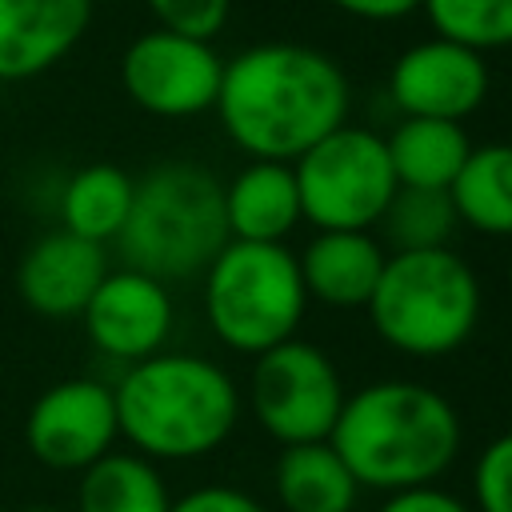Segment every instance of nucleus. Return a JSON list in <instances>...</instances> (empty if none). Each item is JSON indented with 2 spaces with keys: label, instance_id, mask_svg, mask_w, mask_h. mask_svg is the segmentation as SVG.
Returning a JSON list of instances; mask_svg holds the SVG:
<instances>
[{
  "label": "nucleus",
  "instance_id": "nucleus-13",
  "mask_svg": "<svg viewBox=\"0 0 512 512\" xmlns=\"http://www.w3.org/2000/svg\"><path fill=\"white\" fill-rule=\"evenodd\" d=\"M108 252L76 232H44L32 240L16 264V292L28 312L44 320H80L84 304L108 276Z\"/></svg>",
  "mask_w": 512,
  "mask_h": 512
},
{
  "label": "nucleus",
  "instance_id": "nucleus-24",
  "mask_svg": "<svg viewBox=\"0 0 512 512\" xmlns=\"http://www.w3.org/2000/svg\"><path fill=\"white\" fill-rule=\"evenodd\" d=\"M472 508L512 512V432L492 436L472 468Z\"/></svg>",
  "mask_w": 512,
  "mask_h": 512
},
{
  "label": "nucleus",
  "instance_id": "nucleus-17",
  "mask_svg": "<svg viewBox=\"0 0 512 512\" xmlns=\"http://www.w3.org/2000/svg\"><path fill=\"white\" fill-rule=\"evenodd\" d=\"M272 492L284 512H352L360 484L328 440L288 444L272 464Z\"/></svg>",
  "mask_w": 512,
  "mask_h": 512
},
{
  "label": "nucleus",
  "instance_id": "nucleus-16",
  "mask_svg": "<svg viewBox=\"0 0 512 512\" xmlns=\"http://www.w3.org/2000/svg\"><path fill=\"white\" fill-rule=\"evenodd\" d=\"M300 220L296 176L284 160H248L224 184V224L232 240L284 244Z\"/></svg>",
  "mask_w": 512,
  "mask_h": 512
},
{
  "label": "nucleus",
  "instance_id": "nucleus-7",
  "mask_svg": "<svg viewBox=\"0 0 512 512\" xmlns=\"http://www.w3.org/2000/svg\"><path fill=\"white\" fill-rule=\"evenodd\" d=\"M300 212L320 228H360L372 232L392 200L396 172L384 148V136L360 124H340L308 152L292 160Z\"/></svg>",
  "mask_w": 512,
  "mask_h": 512
},
{
  "label": "nucleus",
  "instance_id": "nucleus-20",
  "mask_svg": "<svg viewBox=\"0 0 512 512\" xmlns=\"http://www.w3.org/2000/svg\"><path fill=\"white\" fill-rule=\"evenodd\" d=\"M456 220L480 236H508L512 240V144H472L464 168L456 172L452 188Z\"/></svg>",
  "mask_w": 512,
  "mask_h": 512
},
{
  "label": "nucleus",
  "instance_id": "nucleus-3",
  "mask_svg": "<svg viewBox=\"0 0 512 512\" xmlns=\"http://www.w3.org/2000/svg\"><path fill=\"white\" fill-rule=\"evenodd\" d=\"M112 400L120 440L156 464L212 456L244 412L240 384L224 364L168 348L128 364L112 384Z\"/></svg>",
  "mask_w": 512,
  "mask_h": 512
},
{
  "label": "nucleus",
  "instance_id": "nucleus-28",
  "mask_svg": "<svg viewBox=\"0 0 512 512\" xmlns=\"http://www.w3.org/2000/svg\"><path fill=\"white\" fill-rule=\"evenodd\" d=\"M332 8L356 16V20H404L420 8V0H328Z\"/></svg>",
  "mask_w": 512,
  "mask_h": 512
},
{
  "label": "nucleus",
  "instance_id": "nucleus-8",
  "mask_svg": "<svg viewBox=\"0 0 512 512\" xmlns=\"http://www.w3.org/2000/svg\"><path fill=\"white\" fill-rule=\"evenodd\" d=\"M344 400L348 392L336 360L312 340L292 336L252 356L248 408L280 448L328 440Z\"/></svg>",
  "mask_w": 512,
  "mask_h": 512
},
{
  "label": "nucleus",
  "instance_id": "nucleus-27",
  "mask_svg": "<svg viewBox=\"0 0 512 512\" xmlns=\"http://www.w3.org/2000/svg\"><path fill=\"white\" fill-rule=\"evenodd\" d=\"M376 512H476L464 496L440 488V484H420L404 492H388Z\"/></svg>",
  "mask_w": 512,
  "mask_h": 512
},
{
  "label": "nucleus",
  "instance_id": "nucleus-2",
  "mask_svg": "<svg viewBox=\"0 0 512 512\" xmlns=\"http://www.w3.org/2000/svg\"><path fill=\"white\" fill-rule=\"evenodd\" d=\"M328 444L360 488L404 492L440 484L464 444L456 404L416 380H372L348 392Z\"/></svg>",
  "mask_w": 512,
  "mask_h": 512
},
{
  "label": "nucleus",
  "instance_id": "nucleus-25",
  "mask_svg": "<svg viewBox=\"0 0 512 512\" xmlns=\"http://www.w3.org/2000/svg\"><path fill=\"white\" fill-rule=\"evenodd\" d=\"M156 16V28L180 32V36H196V40H212L224 20L232 0H144Z\"/></svg>",
  "mask_w": 512,
  "mask_h": 512
},
{
  "label": "nucleus",
  "instance_id": "nucleus-11",
  "mask_svg": "<svg viewBox=\"0 0 512 512\" xmlns=\"http://www.w3.org/2000/svg\"><path fill=\"white\" fill-rule=\"evenodd\" d=\"M80 324L96 352L128 368L144 356L164 352L176 324V304L164 280L124 264V268H108V276L84 304Z\"/></svg>",
  "mask_w": 512,
  "mask_h": 512
},
{
  "label": "nucleus",
  "instance_id": "nucleus-5",
  "mask_svg": "<svg viewBox=\"0 0 512 512\" xmlns=\"http://www.w3.org/2000/svg\"><path fill=\"white\" fill-rule=\"evenodd\" d=\"M480 308V280L452 248L388 252L372 300L364 304L372 332L412 360H440L464 348L480 324Z\"/></svg>",
  "mask_w": 512,
  "mask_h": 512
},
{
  "label": "nucleus",
  "instance_id": "nucleus-1",
  "mask_svg": "<svg viewBox=\"0 0 512 512\" xmlns=\"http://www.w3.org/2000/svg\"><path fill=\"white\" fill-rule=\"evenodd\" d=\"M348 104L352 88L332 56L312 44L268 40L224 60L212 112L244 156L292 164L348 120Z\"/></svg>",
  "mask_w": 512,
  "mask_h": 512
},
{
  "label": "nucleus",
  "instance_id": "nucleus-9",
  "mask_svg": "<svg viewBox=\"0 0 512 512\" xmlns=\"http://www.w3.org/2000/svg\"><path fill=\"white\" fill-rule=\"evenodd\" d=\"M220 76H224V60L212 48V40L180 36L168 28H152L136 36L120 60V80L128 100L164 120H188L216 108Z\"/></svg>",
  "mask_w": 512,
  "mask_h": 512
},
{
  "label": "nucleus",
  "instance_id": "nucleus-15",
  "mask_svg": "<svg viewBox=\"0 0 512 512\" xmlns=\"http://www.w3.org/2000/svg\"><path fill=\"white\" fill-rule=\"evenodd\" d=\"M384 260L388 248L380 244V236L360 228H320L296 252L308 300H320L328 308H364L384 272Z\"/></svg>",
  "mask_w": 512,
  "mask_h": 512
},
{
  "label": "nucleus",
  "instance_id": "nucleus-30",
  "mask_svg": "<svg viewBox=\"0 0 512 512\" xmlns=\"http://www.w3.org/2000/svg\"><path fill=\"white\" fill-rule=\"evenodd\" d=\"M92 4H112V0H92Z\"/></svg>",
  "mask_w": 512,
  "mask_h": 512
},
{
  "label": "nucleus",
  "instance_id": "nucleus-10",
  "mask_svg": "<svg viewBox=\"0 0 512 512\" xmlns=\"http://www.w3.org/2000/svg\"><path fill=\"white\" fill-rule=\"evenodd\" d=\"M120 440L112 384L68 376L44 388L24 416V444L52 472H84Z\"/></svg>",
  "mask_w": 512,
  "mask_h": 512
},
{
  "label": "nucleus",
  "instance_id": "nucleus-23",
  "mask_svg": "<svg viewBox=\"0 0 512 512\" xmlns=\"http://www.w3.org/2000/svg\"><path fill=\"white\" fill-rule=\"evenodd\" d=\"M436 36L472 52L512 48V0H420Z\"/></svg>",
  "mask_w": 512,
  "mask_h": 512
},
{
  "label": "nucleus",
  "instance_id": "nucleus-26",
  "mask_svg": "<svg viewBox=\"0 0 512 512\" xmlns=\"http://www.w3.org/2000/svg\"><path fill=\"white\" fill-rule=\"evenodd\" d=\"M168 512H268V508L252 492H244V488L204 484V488H192V492L176 496Z\"/></svg>",
  "mask_w": 512,
  "mask_h": 512
},
{
  "label": "nucleus",
  "instance_id": "nucleus-29",
  "mask_svg": "<svg viewBox=\"0 0 512 512\" xmlns=\"http://www.w3.org/2000/svg\"><path fill=\"white\" fill-rule=\"evenodd\" d=\"M20 512H64V508H44V504H36V508H20Z\"/></svg>",
  "mask_w": 512,
  "mask_h": 512
},
{
  "label": "nucleus",
  "instance_id": "nucleus-6",
  "mask_svg": "<svg viewBox=\"0 0 512 512\" xmlns=\"http://www.w3.org/2000/svg\"><path fill=\"white\" fill-rule=\"evenodd\" d=\"M200 280L204 320L224 348L260 356L300 332L308 292L288 244L228 240Z\"/></svg>",
  "mask_w": 512,
  "mask_h": 512
},
{
  "label": "nucleus",
  "instance_id": "nucleus-22",
  "mask_svg": "<svg viewBox=\"0 0 512 512\" xmlns=\"http://www.w3.org/2000/svg\"><path fill=\"white\" fill-rule=\"evenodd\" d=\"M376 228L384 232L380 244L388 252H424L448 248L460 220L444 188H396Z\"/></svg>",
  "mask_w": 512,
  "mask_h": 512
},
{
  "label": "nucleus",
  "instance_id": "nucleus-21",
  "mask_svg": "<svg viewBox=\"0 0 512 512\" xmlns=\"http://www.w3.org/2000/svg\"><path fill=\"white\" fill-rule=\"evenodd\" d=\"M132 188L136 180L120 164H84L60 192V228L96 244L116 240L132 208Z\"/></svg>",
  "mask_w": 512,
  "mask_h": 512
},
{
  "label": "nucleus",
  "instance_id": "nucleus-14",
  "mask_svg": "<svg viewBox=\"0 0 512 512\" xmlns=\"http://www.w3.org/2000/svg\"><path fill=\"white\" fill-rule=\"evenodd\" d=\"M92 0H0V80H28L88 32Z\"/></svg>",
  "mask_w": 512,
  "mask_h": 512
},
{
  "label": "nucleus",
  "instance_id": "nucleus-4",
  "mask_svg": "<svg viewBox=\"0 0 512 512\" xmlns=\"http://www.w3.org/2000/svg\"><path fill=\"white\" fill-rule=\"evenodd\" d=\"M228 240L224 184L204 164L164 160L136 180L116 248L128 268L172 284L200 276Z\"/></svg>",
  "mask_w": 512,
  "mask_h": 512
},
{
  "label": "nucleus",
  "instance_id": "nucleus-19",
  "mask_svg": "<svg viewBox=\"0 0 512 512\" xmlns=\"http://www.w3.org/2000/svg\"><path fill=\"white\" fill-rule=\"evenodd\" d=\"M76 512H168L172 492L156 460L140 452H104L96 464L76 472Z\"/></svg>",
  "mask_w": 512,
  "mask_h": 512
},
{
  "label": "nucleus",
  "instance_id": "nucleus-12",
  "mask_svg": "<svg viewBox=\"0 0 512 512\" xmlns=\"http://www.w3.org/2000/svg\"><path fill=\"white\" fill-rule=\"evenodd\" d=\"M388 96L400 108V116L464 124L488 96V64L480 52L432 36L396 56L388 72Z\"/></svg>",
  "mask_w": 512,
  "mask_h": 512
},
{
  "label": "nucleus",
  "instance_id": "nucleus-18",
  "mask_svg": "<svg viewBox=\"0 0 512 512\" xmlns=\"http://www.w3.org/2000/svg\"><path fill=\"white\" fill-rule=\"evenodd\" d=\"M392 172L400 188H452L456 172L464 168L472 140L456 120L432 116H400V124L384 136Z\"/></svg>",
  "mask_w": 512,
  "mask_h": 512
}]
</instances>
